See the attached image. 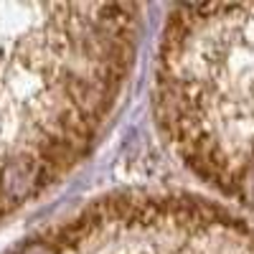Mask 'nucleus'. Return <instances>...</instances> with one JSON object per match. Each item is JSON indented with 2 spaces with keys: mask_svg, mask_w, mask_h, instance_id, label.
Returning a JSON list of instances; mask_svg holds the SVG:
<instances>
[{
  "mask_svg": "<svg viewBox=\"0 0 254 254\" xmlns=\"http://www.w3.org/2000/svg\"><path fill=\"white\" fill-rule=\"evenodd\" d=\"M153 107L188 171L219 196L254 208V3L171 10Z\"/></svg>",
  "mask_w": 254,
  "mask_h": 254,
  "instance_id": "1",
  "label": "nucleus"
},
{
  "mask_svg": "<svg viewBox=\"0 0 254 254\" xmlns=\"http://www.w3.org/2000/svg\"><path fill=\"white\" fill-rule=\"evenodd\" d=\"M10 254H254V224L178 190H117Z\"/></svg>",
  "mask_w": 254,
  "mask_h": 254,
  "instance_id": "2",
  "label": "nucleus"
}]
</instances>
